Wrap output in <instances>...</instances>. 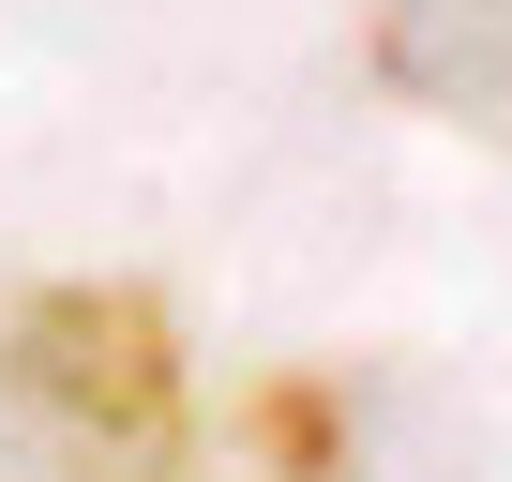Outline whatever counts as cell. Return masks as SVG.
Segmentation results:
<instances>
[{
	"instance_id": "cell-1",
	"label": "cell",
	"mask_w": 512,
	"mask_h": 482,
	"mask_svg": "<svg viewBox=\"0 0 512 482\" xmlns=\"http://www.w3.org/2000/svg\"><path fill=\"white\" fill-rule=\"evenodd\" d=\"M0 482H196V347L136 272L0 287Z\"/></svg>"
},
{
	"instance_id": "cell-2",
	"label": "cell",
	"mask_w": 512,
	"mask_h": 482,
	"mask_svg": "<svg viewBox=\"0 0 512 482\" xmlns=\"http://www.w3.org/2000/svg\"><path fill=\"white\" fill-rule=\"evenodd\" d=\"M362 76L407 121L512 151V0H362Z\"/></svg>"
},
{
	"instance_id": "cell-3",
	"label": "cell",
	"mask_w": 512,
	"mask_h": 482,
	"mask_svg": "<svg viewBox=\"0 0 512 482\" xmlns=\"http://www.w3.org/2000/svg\"><path fill=\"white\" fill-rule=\"evenodd\" d=\"M226 422L272 482H362V377H256Z\"/></svg>"
}]
</instances>
